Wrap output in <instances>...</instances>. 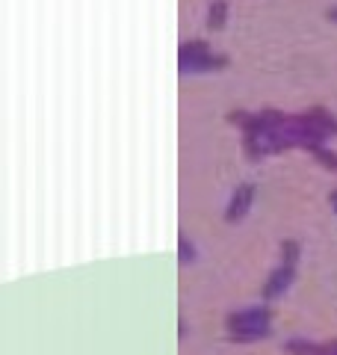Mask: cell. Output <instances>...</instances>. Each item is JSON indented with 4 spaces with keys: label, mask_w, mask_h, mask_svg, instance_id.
Wrapping results in <instances>:
<instances>
[{
    "label": "cell",
    "mask_w": 337,
    "mask_h": 355,
    "mask_svg": "<svg viewBox=\"0 0 337 355\" xmlns=\"http://www.w3.org/2000/svg\"><path fill=\"white\" fill-rule=\"evenodd\" d=\"M257 326H269V308H266V305L245 308V311H237V314L228 317V329H231V331L257 329Z\"/></svg>",
    "instance_id": "1"
},
{
    "label": "cell",
    "mask_w": 337,
    "mask_h": 355,
    "mask_svg": "<svg viewBox=\"0 0 337 355\" xmlns=\"http://www.w3.org/2000/svg\"><path fill=\"white\" fill-rule=\"evenodd\" d=\"M293 279H296V272H293V266H287V263H281L278 270L269 275V282L263 284V302H273V299H278V296H284V291L290 284H293Z\"/></svg>",
    "instance_id": "2"
},
{
    "label": "cell",
    "mask_w": 337,
    "mask_h": 355,
    "mask_svg": "<svg viewBox=\"0 0 337 355\" xmlns=\"http://www.w3.org/2000/svg\"><path fill=\"white\" fill-rule=\"evenodd\" d=\"M252 198H254V187L252 184H243L237 193H234V198H231V205H228V210H225V222H237V219H243L245 214H249V207H252Z\"/></svg>",
    "instance_id": "3"
},
{
    "label": "cell",
    "mask_w": 337,
    "mask_h": 355,
    "mask_svg": "<svg viewBox=\"0 0 337 355\" xmlns=\"http://www.w3.org/2000/svg\"><path fill=\"white\" fill-rule=\"evenodd\" d=\"M284 349L290 355H329L325 343H311V340H287Z\"/></svg>",
    "instance_id": "4"
},
{
    "label": "cell",
    "mask_w": 337,
    "mask_h": 355,
    "mask_svg": "<svg viewBox=\"0 0 337 355\" xmlns=\"http://www.w3.org/2000/svg\"><path fill=\"white\" fill-rule=\"evenodd\" d=\"M273 329L269 326H257V329H240V331H231V340L234 343H249V340H261V338H269Z\"/></svg>",
    "instance_id": "5"
},
{
    "label": "cell",
    "mask_w": 337,
    "mask_h": 355,
    "mask_svg": "<svg viewBox=\"0 0 337 355\" xmlns=\"http://www.w3.org/2000/svg\"><path fill=\"white\" fill-rule=\"evenodd\" d=\"M296 261H299V243H296V240H287V243H281V263L293 266Z\"/></svg>",
    "instance_id": "6"
},
{
    "label": "cell",
    "mask_w": 337,
    "mask_h": 355,
    "mask_svg": "<svg viewBox=\"0 0 337 355\" xmlns=\"http://www.w3.org/2000/svg\"><path fill=\"white\" fill-rule=\"evenodd\" d=\"M187 261H196V246L193 243H187V240H181V263H187Z\"/></svg>",
    "instance_id": "7"
},
{
    "label": "cell",
    "mask_w": 337,
    "mask_h": 355,
    "mask_svg": "<svg viewBox=\"0 0 337 355\" xmlns=\"http://www.w3.org/2000/svg\"><path fill=\"white\" fill-rule=\"evenodd\" d=\"M317 157H320V163H325V166H331V169H337V157H334V154H329V151H317Z\"/></svg>",
    "instance_id": "8"
},
{
    "label": "cell",
    "mask_w": 337,
    "mask_h": 355,
    "mask_svg": "<svg viewBox=\"0 0 337 355\" xmlns=\"http://www.w3.org/2000/svg\"><path fill=\"white\" fill-rule=\"evenodd\" d=\"M331 207H334V214H337V193H331Z\"/></svg>",
    "instance_id": "9"
}]
</instances>
